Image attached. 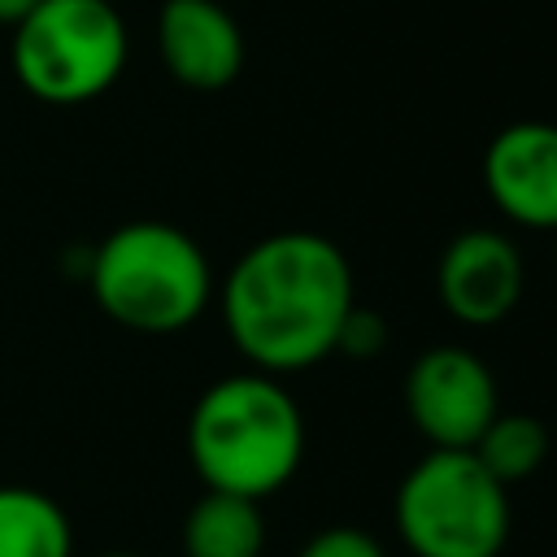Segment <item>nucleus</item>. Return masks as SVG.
<instances>
[{
  "instance_id": "nucleus-13",
  "label": "nucleus",
  "mask_w": 557,
  "mask_h": 557,
  "mask_svg": "<svg viewBox=\"0 0 557 557\" xmlns=\"http://www.w3.org/2000/svg\"><path fill=\"white\" fill-rule=\"evenodd\" d=\"M296 557H387V548L366 527H326L309 535Z\"/></svg>"
},
{
  "instance_id": "nucleus-14",
  "label": "nucleus",
  "mask_w": 557,
  "mask_h": 557,
  "mask_svg": "<svg viewBox=\"0 0 557 557\" xmlns=\"http://www.w3.org/2000/svg\"><path fill=\"white\" fill-rule=\"evenodd\" d=\"M383 344H387V322H383L379 313L352 305V313L344 318V331H339L335 352H348V357H374Z\"/></svg>"
},
{
  "instance_id": "nucleus-11",
  "label": "nucleus",
  "mask_w": 557,
  "mask_h": 557,
  "mask_svg": "<svg viewBox=\"0 0 557 557\" xmlns=\"http://www.w3.org/2000/svg\"><path fill=\"white\" fill-rule=\"evenodd\" d=\"M0 557H74V522L39 487L0 483Z\"/></svg>"
},
{
  "instance_id": "nucleus-3",
  "label": "nucleus",
  "mask_w": 557,
  "mask_h": 557,
  "mask_svg": "<svg viewBox=\"0 0 557 557\" xmlns=\"http://www.w3.org/2000/svg\"><path fill=\"white\" fill-rule=\"evenodd\" d=\"M87 287L109 322L139 335H174L209 309L213 265L187 231L144 218L96 244Z\"/></svg>"
},
{
  "instance_id": "nucleus-2",
  "label": "nucleus",
  "mask_w": 557,
  "mask_h": 557,
  "mask_svg": "<svg viewBox=\"0 0 557 557\" xmlns=\"http://www.w3.org/2000/svg\"><path fill=\"white\" fill-rule=\"evenodd\" d=\"M187 457L209 492L265 500L283 492L305 461L300 405L274 374H226L191 405Z\"/></svg>"
},
{
  "instance_id": "nucleus-7",
  "label": "nucleus",
  "mask_w": 557,
  "mask_h": 557,
  "mask_svg": "<svg viewBox=\"0 0 557 557\" xmlns=\"http://www.w3.org/2000/svg\"><path fill=\"white\" fill-rule=\"evenodd\" d=\"M522 287H527L522 252L500 231L470 226V231L453 235L440 252V265H435L440 305L466 326L505 322L518 309Z\"/></svg>"
},
{
  "instance_id": "nucleus-15",
  "label": "nucleus",
  "mask_w": 557,
  "mask_h": 557,
  "mask_svg": "<svg viewBox=\"0 0 557 557\" xmlns=\"http://www.w3.org/2000/svg\"><path fill=\"white\" fill-rule=\"evenodd\" d=\"M39 0H0V26H17Z\"/></svg>"
},
{
  "instance_id": "nucleus-6",
  "label": "nucleus",
  "mask_w": 557,
  "mask_h": 557,
  "mask_svg": "<svg viewBox=\"0 0 557 557\" xmlns=\"http://www.w3.org/2000/svg\"><path fill=\"white\" fill-rule=\"evenodd\" d=\"M405 413L431 448H474L500 413L496 374L470 348L435 344L405 374Z\"/></svg>"
},
{
  "instance_id": "nucleus-9",
  "label": "nucleus",
  "mask_w": 557,
  "mask_h": 557,
  "mask_svg": "<svg viewBox=\"0 0 557 557\" xmlns=\"http://www.w3.org/2000/svg\"><path fill=\"white\" fill-rule=\"evenodd\" d=\"M157 52L174 83L222 91L244 70V30L218 0H161Z\"/></svg>"
},
{
  "instance_id": "nucleus-1",
  "label": "nucleus",
  "mask_w": 557,
  "mask_h": 557,
  "mask_svg": "<svg viewBox=\"0 0 557 557\" xmlns=\"http://www.w3.org/2000/svg\"><path fill=\"white\" fill-rule=\"evenodd\" d=\"M235 352L261 374H296L326 361L357 305L344 248L318 231H274L248 244L218 292Z\"/></svg>"
},
{
  "instance_id": "nucleus-4",
  "label": "nucleus",
  "mask_w": 557,
  "mask_h": 557,
  "mask_svg": "<svg viewBox=\"0 0 557 557\" xmlns=\"http://www.w3.org/2000/svg\"><path fill=\"white\" fill-rule=\"evenodd\" d=\"M392 522L413 557H500L513 527L509 487L470 448H431L405 470Z\"/></svg>"
},
{
  "instance_id": "nucleus-16",
  "label": "nucleus",
  "mask_w": 557,
  "mask_h": 557,
  "mask_svg": "<svg viewBox=\"0 0 557 557\" xmlns=\"http://www.w3.org/2000/svg\"><path fill=\"white\" fill-rule=\"evenodd\" d=\"M96 557H139V553H96Z\"/></svg>"
},
{
  "instance_id": "nucleus-10",
  "label": "nucleus",
  "mask_w": 557,
  "mask_h": 557,
  "mask_svg": "<svg viewBox=\"0 0 557 557\" xmlns=\"http://www.w3.org/2000/svg\"><path fill=\"white\" fill-rule=\"evenodd\" d=\"M261 500L205 487V496L183 518V557H261Z\"/></svg>"
},
{
  "instance_id": "nucleus-8",
  "label": "nucleus",
  "mask_w": 557,
  "mask_h": 557,
  "mask_svg": "<svg viewBox=\"0 0 557 557\" xmlns=\"http://www.w3.org/2000/svg\"><path fill=\"white\" fill-rule=\"evenodd\" d=\"M483 187L509 222L557 231V122H509L496 131L483 152Z\"/></svg>"
},
{
  "instance_id": "nucleus-5",
  "label": "nucleus",
  "mask_w": 557,
  "mask_h": 557,
  "mask_svg": "<svg viewBox=\"0 0 557 557\" xmlns=\"http://www.w3.org/2000/svg\"><path fill=\"white\" fill-rule=\"evenodd\" d=\"M131 35L109 0H39L9 44L17 83L44 104H87L126 70Z\"/></svg>"
},
{
  "instance_id": "nucleus-12",
  "label": "nucleus",
  "mask_w": 557,
  "mask_h": 557,
  "mask_svg": "<svg viewBox=\"0 0 557 557\" xmlns=\"http://www.w3.org/2000/svg\"><path fill=\"white\" fill-rule=\"evenodd\" d=\"M548 448H553V435L535 413H496L470 453L483 461L492 479L513 487L548 461Z\"/></svg>"
}]
</instances>
